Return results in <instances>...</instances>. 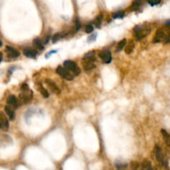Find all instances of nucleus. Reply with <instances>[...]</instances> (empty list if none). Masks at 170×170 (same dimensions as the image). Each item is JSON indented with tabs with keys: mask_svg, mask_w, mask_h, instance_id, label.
<instances>
[{
	"mask_svg": "<svg viewBox=\"0 0 170 170\" xmlns=\"http://www.w3.org/2000/svg\"><path fill=\"white\" fill-rule=\"evenodd\" d=\"M94 30V27L92 26L91 24H88L85 27V33H91Z\"/></svg>",
	"mask_w": 170,
	"mask_h": 170,
	"instance_id": "5701e85b",
	"label": "nucleus"
},
{
	"mask_svg": "<svg viewBox=\"0 0 170 170\" xmlns=\"http://www.w3.org/2000/svg\"><path fill=\"white\" fill-rule=\"evenodd\" d=\"M151 32V27L150 24H141V25H137L134 27V38L140 41L145 37H147Z\"/></svg>",
	"mask_w": 170,
	"mask_h": 170,
	"instance_id": "f03ea898",
	"label": "nucleus"
},
{
	"mask_svg": "<svg viewBox=\"0 0 170 170\" xmlns=\"http://www.w3.org/2000/svg\"><path fill=\"white\" fill-rule=\"evenodd\" d=\"M7 104L10 105L11 107H13V109H17L18 107V100H17L15 96H9L7 99Z\"/></svg>",
	"mask_w": 170,
	"mask_h": 170,
	"instance_id": "9b49d317",
	"label": "nucleus"
},
{
	"mask_svg": "<svg viewBox=\"0 0 170 170\" xmlns=\"http://www.w3.org/2000/svg\"><path fill=\"white\" fill-rule=\"evenodd\" d=\"M124 13L122 11H118L116 13H115L113 14V18H122L124 17Z\"/></svg>",
	"mask_w": 170,
	"mask_h": 170,
	"instance_id": "4be33fe9",
	"label": "nucleus"
},
{
	"mask_svg": "<svg viewBox=\"0 0 170 170\" xmlns=\"http://www.w3.org/2000/svg\"><path fill=\"white\" fill-rule=\"evenodd\" d=\"M22 91L23 92L19 95V99L18 100V103L20 105H24V104L29 103L33 100V91H30L29 88L22 90Z\"/></svg>",
	"mask_w": 170,
	"mask_h": 170,
	"instance_id": "7ed1b4c3",
	"label": "nucleus"
},
{
	"mask_svg": "<svg viewBox=\"0 0 170 170\" xmlns=\"http://www.w3.org/2000/svg\"><path fill=\"white\" fill-rule=\"evenodd\" d=\"M4 111L7 113V115H8L9 119L11 120H13L15 119V111H14V109L13 107H11L10 105H6L5 108H4Z\"/></svg>",
	"mask_w": 170,
	"mask_h": 170,
	"instance_id": "f8f14e48",
	"label": "nucleus"
},
{
	"mask_svg": "<svg viewBox=\"0 0 170 170\" xmlns=\"http://www.w3.org/2000/svg\"><path fill=\"white\" fill-rule=\"evenodd\" d=\"M6 53L8 57L10 58H16L19 56L18 51H17L15 48L11 46H6Z\"/></svg>",
	"mask_w": 170,
	"mask_h": 170,
	"instance_id": "9d476101",
	"label": "nucleus"
},
{
	"mask_svg": "<svg viewBox=\"0 0 170 170\" xmlns=\"http://www.w3.org/2000/svg\"><path fill=\"white\" fill-rule=\"evenodd\" d=\"M64 65V67L66 68L69 72H71L74 75V76H78L81 73V69L78 67V66L76 65L74 61H70V60H67L64 61L63 63Z\"/></svg>",
	"mask_w": 170,
	"mask_h": 170,
	"instance_id": "39448f33",
	"label": "nucleus"
},
{
	"mask_svg": "<svg viewBox=\"0 0 170 170\" xmlns=\"http://www.w3.org/2000/svg\"><path fill=\"white\" fill-rule=\"evenodd\" d=\"M23 54L27 57L33 58V57H35L37 56L38 52L36 50H34V49H32V48H27V49H24Z\"/></svg>",
	"mask_w": 170,
	"mask_h": 170,
	"instance_id": "ddd939ff",
	"label": "nucleus"
},
{
	"mask_svg": "<svg viewBox=\"0 0 170 170\" xmlns=\"http://www.w3.org/2000/svg\"><path fill=\"white\" fill-rule=\"evenodd\" d=\"M38 91L42 95V96L44 98H48L49 97V93H48V91L41 84H38Z\"/></svg>",
	"mask_w": 170,
	"mask_h": 170,
	"instance_id": "dca6fc26",
	"label": "nucleus"
},
{
	"mask_svg": "<svg viewBox=\"0 0 170 170\" xmlns=\"http://www.w3.org/2000/svg\"><path fill=\"white\" fill-rule=\"evenodd\" d=\"M96 53L94 51L86 53L81 60L83 69L86 72L92 71L96 67Z\"/></svg>",
	"mask_w": 170,
	"mask_h": 170,
	"instance_id": "f257e3e1",
	"label": "nucleus"
},
{
	"mask_svg": "<svg viewBox=\"0 0 170 170\" xmlns=\"http://www.w3.org/2000/svg\"><path fill=\"white\" fill-rule=\"evenodd\" d=\"M99 57L101 58V60L105 63H110L112 60L111 53L109 50H103V51H101L100 53H99Z\"/></svg>",
	"mask_w": 170,
	"mask_h": 170,
	"instance_id": "6e6552de",
	"label": "nucleus"
},
{
	"mask_svg": "<svg viewBox=\"0 0 170 170\" xmlns=\"http://www.w3.org/2000/svg\"><path fill=\"white\" fill-rule=\"evenodd\" d=\"M45 83L46 84V85L49 87V89L52 91V92H53L54 94H56V95H59L60 93H61V91H60V89H59V87L57 85V84L52 81V80H50V79H46L45 80Z\"/></svg>",
	"mask_w": 170,
	"mask_h": 170,
	"instance_id": "0eeeda50",
	"label": "nucleus"
},
{
	"mask_svg": "<svg viewBox=\"0 0 170 170\" xmlns=\"http://www.w3.org/2000/svg\"><path fill=\"white\" fill-rule=\"evenodd\" d=\"M126 45V40L123 39L121 40L119 43H118V46L116 47V53H119V52H121L123 49H124V46Z\"/></svg>",
	"mask_w": 170,
	"mask_h": 170,
	"instance_id": "a211bd4d",
	"label": "nucleus"
},
{
	"mask_svg": "<svg viewBox=\"0 0 170 170\" xmlns=\"http://www.w3.org/2000/svg\"><path fill=\"white\" fill-rule=\"evenodd\" d=\"M134 49V43L133 41H130V42L126 45V47H125V53L126 54H130V53H133Z\"/></svg>",
	"mask_w": 170,
	"mask_h": 170,
	"instance_id": "4468645a",
	"label": "nucleus"
},
{
	"mask_svg": "<svg viewBox=\"0 0 170 170\" xmlns=\"http://www.w3.org/2000/svg\"><path fill=\"white\" fill-rule=\"evenodd\" d=\"M142 169H151L152 165H151L150 162L149 160H144L142 163Z\"/></svg>",
	"mask_w": 170,
	"mask_h": 170,
	"instance_id": "412c9836",
	"label": "nucleus"
},
{
	"mask_svg": "<svg viewBox=\"0 0 170 170\" xmlns=\"http://www.w3.org/2000/svg\"><path fill=\"white\" fill-rule=\"evenodd\" d=\"M147 1H148V3H149L150 5L154 6V5H157V4H158V3H160L161 0H147Z\"/></svg>",
	"mask_w": 170,
	"mask_h": 170,
	"instance_id": "393cba45",
	"label": "nucleus"
},
{
	"mask_svg": "<svg viewBox=\"0 0 170 170\" xmlns=\"http://www.w3.org/2000/svg\"><path fill=\"white\" fill-rule=\"evenodd\" d=\"M141 4H142V0H134L132 4V9L134 11H136L141 6Z\"/></svg>",
	"mask_w": 170,
	"mask_h": 170,
	"instance_id": "6ab92c4d",
	"label": "nucleus"
},
{
	"mask_svg": "<svg viewBox=\"0 0 170 170\" xmlns=\"http://www.w3.org/2000/svg\"><path fill=\"white\" fill-rule=\"evenodd\" d=\"M80 27H81V23H80V21L79 19L76 20V31H78L79 29H80Z\"/></svg>",
	"mask_w": 170,
	"mask_h": 170,
	"instance_id": "cd10ccee",
	"label": "nucleus"
},
{
	"mask_svg": "<svg viewBox=\"0 0 170 170\" xmlns=\"http://www.w3.org/2000/svg\"><path fill=\"white\" fill-rule=\"evenodd\" d=\"M60 38H61V34L60 33H56L52 38V41H53V42H57Z\"/></svg>",
	"mask_w": 170,
	"mask_h": 170,
	"instance_id": "b1692460",
	"label": "nucleus"
},
{
	"mask_svg": "<svg viewBox=\"0 0 170 170\" xmlns=\"http://www.w3.org/2000/svg\"><path fill=\"white\" fill-rule=\"evenodd\" d=\"M161 134L164 137V141L166 142L167 145L170 148V134L165 130H161Z\"/></svg>",
	"mask_w": 170,
	"mask_h": 170,
	"instance_id": "2eb2a0df",
	"label": "nucleus"
},
{
	"mask_svg": "<svg viewBox=\"0 0 170 170\" xmlns=\"http://www.w3.org/2000/svg\"><path fill=\"white\" fill-rule=\"evenodd\" d=\"M131 168L133 169H137L138 168H139V163H137V162H132L131 163Z\"/></svg>",
	"mask_w": 170,
	"mask_h": 170,
	"instance_id": "bb28decb",
	"label": "nucleus"
},
{
	"mask_svg": "<svg viewBox=\"0 0 170 170\" xmlns=\"http://www.w3.org/2000/svg\"><path fill=\"white\" fill-rule=\"evenodd\" d=\"M33 45L36 46L37 48L40 49V50H42L43 49V46L42 45L41 40L39 38H36V39L33 41Z\"/></svg>",
	"mask_w": 170,
	"mask_h": 170,
	"instance_id": "aec40b11",
	"label": "nucleus"
},
{
	"mask_svg": "<svg viewBox=\"0 0 170 170\" xmlns=\"http://www.w3.org/2000/svg\"><path fill=\"white\" fill-rule=\"evenodd\" d=\"M3 60V54H2V53H0V61Z\"/></svg>",
	"mask_w": 170,
	"mask_h": 170,
	"instance_id": "2f4dec72",
	"label": "nucleus"
},
{
	"mask_svg": "<svg viewBox=\"0 0 170 170\" xmlns=\"http://www.w3.org/2000/svg\"><path fill=\"white\" fill-rule=\"evenodd\" d=\"M8 126L9 124H8V120L7 117L3 113H0V129L6 131L8 129Z\"/></svg>",
	"mask_w": 170,
	"mask_h": 170,
	"instance_id": "1a4fd4ad",
	"label": "nucleus"
},
{
	"mask_svg": "<svg viewBox=\"0 0 170 170\" xmlns=\"http://www.w3.org/2000/svg\"><path fill=\"white\" fill-rule=\"evenodd\" d=\"M127 167V164H124V163H119V164H116V168L120 169H124V168H126Z\"/></svg>",
	"mask_w": 170,
	"mask_h": 170,
	"instance_id": "a878e982",
	"label": "nucleus"
},
{
	"mask_svg": "<svg viewBox=\"0 0 170 170\" xmlns=\"http://www.w3.org/2000/svg\"><path fill=\"white\" fill-rule=\"evenodd\" d=\"M57 53V51H53V52H50V53H48L47 55H46V57H48L49 55H51V54H53V53Z\"/></svg>",
	"mask_w": 170,
	"mask_h": 170,
	"instance_id": "7c9ffc66",
	"label": "nucleus"
},
{
	"mask_svg": "<svg viewBox=\"0 0 170 170\" xmlns=\"http://www.w3.org/2000/svg\"><path fill=\"white\" fill-rule=\"evenodd\" d=\"M154 153H155V156H156V159L162 164L164 167H168L169 166V161L168 158L166 157V155L164 154V152L162 150V149L158 146L155 147L154 150Z\"/></svg>",
	"mask_w": 170,
	"mask_h": 170,
	"instance_id": "20e7f679",
	"label": "nucleus"
},
{
	"mask_svg": "<svg viewBox=\"0 0 170 170\" xmlns=\"http://www.w3.org/2000/svg\"><path fill=\"white\" fill-rule=\"evenodd\" d=\"M165 25H166V26H168L170 28V20H168V21L165 23Z\"/></svg>",
	"mask_w": 170,
	"mask_h": 170,
	"instance_id": "c756f323",
	"label": "nucleus"
},
{
	"mask_svg": "<svg viewBox=\"0 0 170 170\" xmlns=\"http://www.w3.org/2000/svg\"><path fill=\"white\" fill-rule=\"evenodd\" d=\"M56 72L60 76H61L62 78L67 80V81H72L74 79V76H75L72 72H69L66 68L63 67V66H58L57 68Z\"/></svg>",
	"mask_w": 170,
	"mask_h": 170,
	"instance_id": "423d86ee",
	"label": "nucleus"
},
{
	"mask_svg": "<svg viewBox=\"0 0 170 170\" xmlns=\"http://www.w3.org/2000/svg\"><path fill=\"white\" fill-rule=\"evenodd\" d=\"M96 34H93L92 36H91V37L88 38V42H92V41H95V40H96Z\"/></svg>",
	"mask_w": 170,
	"mask_h": 170,
	"instance_id": "c85d7f7f",
	"label": "nucleus"
},
{
	"mask_svg": "<svg viewBox=\"0 0 170 170\" xmlns=\"http://www.w3.org/2000/svg\"><path fill=\"white\" fill-rule=\"evenodd\" d=\"M3 46V42H2V41H1V39H0V47Z\"/></svg>",
	"mask_w": 170,
	"mask_h": 170,
	"instance_id": "473e14b6",
	"label": "nucleus"
},
{
	"mask_svg": "<svg viewBox=\"0 0 170 170\" xmlns=\"http://www.w3.org/2000/svg\"><path fill=\"white\" fill-rule=\"evenodd\" d=\"M102 19H103V15L100 14L96 17V18L94 20V24L96 27H100L101 26V23H102Z\"/></svg>",
	"mask_w": 170,
	"mask_h": 170,
	"instance_id": "f3484780",
	"label": "nucleus"
}]
</instances>
